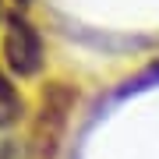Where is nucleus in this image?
<instances>
[{
  "instance_id": "f03ea898",
  "label": "nucleus",
  "mask_w": 159,
  "mask_h": 159,
  "mask_svg": "<svg viewBox=\"0 0 159 159\" xmlns=\"http://www.w3.org/2000/svg\"><path fill=\"white\" fill-rule=\"evenodd\" d=\"M4 57L18 78H32L43 71V39L35 25L21 14L7 18V35H4Z\"/></svg>"
},
{
  "instance_id": "7ed1b4c3",
  "label": "nucleus",
  "mask_w": 159,
  "mask_h": 159,
  "mask_svg": "<svg viewBox=\"0 0 159 159\" xmlns=\"http://www.w3.org/2000/svg\"><path fill=\"white\" fill-rule=\"evenodd\" d=\"M25 113V99L18 96V89L7 81V74L0 71V127H11L18 124Z\"/></svg>"
},
{
  "instance_id": "f257e3e1",
  "label": "nucleus",
  "mask_w": 159,
  "mask_h": 159,
  "mask_svg": "<svg viewBox=\"0 0 159 159\" xmlns=\"http://www.w3.org/2000/svg\"><path fill=\"white\" fill-rule=\"evenodd\" d=\"M74 99L78 92L64 81H53L50 89L43 92V102H39V120H35V145H39L43 159H53L60 148V138H64V127H67V117L74 110Z\"/></svg>"
},
{
  "instance_id": "20e7f679",
  "label": "nucleus",
  "mask_w": 159,
  "mask_h": 159,
  "mask_svg": "<svg viewBox=\"0 0 159 159\" xmlns=\"http://www.w3.org/2000/svg\"><path fill=\"white\" fill-rule=\"evenodd\" d=\"M18 4H29V0H18Z\"/></svg>"
}]
</instances>
